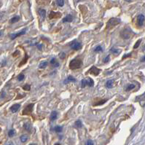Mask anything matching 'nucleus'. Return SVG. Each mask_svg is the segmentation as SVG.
<instances>
[{"label": "nucleus", "mask_w": 145, "mask_h": 145, "mask_svg": "<svg viewBox=\"0 0 145 145\" xmlns=\"http://www.w3.org/2000/svg\"><path fill=\"white\" fill-rule=\"evenodd\" d=\"M83 65V61L80 59H73L69 63V68L72 70L80 69Z\"/></svg>", "instance_id": "1"}, {"label": "nucleus", "mask_w": 145, "mask_h": 145, "mask_svg": "<svg viewBox=\"0 0 145 145\" xmlns=\"http://www.w3.org/2000/svg\"><path fill=\"white\" fill-rule=\"evenodd\" d=\"M120 23V20L119 18H111V19L107 22V24H106V29H113L114 26H116L117 25H118Z\"/></svg>", "instance_id": "2"}, {"label": "nucleus", "mask_w": 145, "mask_h": 145, "mask_svg": "<svg viewBox=\"0 0 145 145\" xmlns=\"http://www.w3.org/2000/svg\"><path fill=\"white\" fill-rule=\"evenodd\" d=\"M120 36H121L122 38H123L125 40H128L131 37V31L128 29H125V30L121 31Z\"/></svg>", "instance_id": "3"}, {"label": "nucleus", "mask_w": 145, "mask_h": 145, "mask_svg": "<svg viewBox=\"0 0 145 145\" xmlns=\"http://www.w3.org/2000/svg\"><path fill=\"white\" fill-rule=\"evenodd\" d=\"M70 48L74 50H79L82 48V45L77 41H73L70 43Z\"/></svg>", "instance_id": "4"}, {"label": "nucleus", "mask_w": 145, "mask_h": 145, "mask_svg": "<svg viewBox=\"0 0 145 145\" xmlns=\"http://www.w3.org/2000/svg\"><path fill=\"white\" fill-rule=\"evenodd\" d=\"M33 108H34V104H29L23 110V114H24V115H29V114H30L32 112V111H33Z\"/></svg>", "instance_id": "5"}, {"label": "nucleus", "mask_w": 145, "mask_h": 145, "mask_svg": "<svg viewBox=\"0 0 145 145\" xmlns=\"http://www.w3.org/2000/svg\"><path fill=\"white\" fill-rule=\"evenodd\" d=\"M61 16V13L58 12H50L49 14V18L50 19H53V18H58Z\"/></svg>", "instance_id": "6"}, {"label": "nucleus", "mask_w": 145, "mask_h": 145, "mask_svg": "<svg viewBox=\"0 0 145 145\" xmlns=\"http://www.w3.org/2000/svg\"><path fill=\"white\" fill-rule=\"evenodd\" d=\"M100 69H98V68H96V66H93V67H91V69L89 70V72L91 74H93V75H94V76H97V75H98L99 74V73H100Z\"/></svg>", "instance_id": "7"}, {"label": "nucleus", "mask_w": 145, "mask_h": 145, "mask_svg": "<svg viewBox=\"0 0 145 145\" xmlns=\"http://www.w3.org/2000/svg\"><path fill=\"white\" fill-rule=\"evenodd\" d=\"M106 101V99H101V98H98V99H95L93 105V106H99V105H101V104H104L105 102Z\"/></svg>", "instance_id": "8"}, {"label": "nucleus", "mask_w": 145, "mask_h": 145, "mask_svg": "<svg viewBox=\"0 0 145 145\" xmlns=\"http://www.w3.org/2000/svg\"><path fill=\"white\" fill-rule=\"evenodd\" d=\"M144 21H145V16L143 15H139L138 17H137V24L139 26H142L144 23Z\"/></svg>", "instance_id": "9"}, {"label": "nucleus", "mask_w": 145, "mask_h": 145, "mask_svg": "<svg viewBox=\"0 0 145 145\" xmlns=\"http://www.w3.org/2000/svg\"><path fill=\"white\" fill-rule=\"evenodd\" d=\"M26 33V29H23V31H20L19 33H17V34H11V39L12 40H15L16 37H20V36H21V35H23V34H24Z\"/></svg>", "instance_id": "10"}, {"label": "nucleus", "mask_w": 145, "mask_h": 145, "mask_svg": "<svg viewBox=\"0 0 145 145\" xmlns=\"http://www.w3.org/2000/svg\"><path fill=\"white\" fill-rule=\"evenodd\" d=\"M20 107H21V105L18 104H14L13 106H11L10 110H11V112L12 113H15V112H17L18 111V109H20Z\"/></svg>", "instance_id": "11"}, {"label": "nucleus", "mask_w": 145, "mask_h": 145, "mask_svg": "<svg viewBox=\"0 0 145 145\" xmlns=\"http://www.w3.org/2000/svg\"><path fill=\"white\" fill-rule=\"evenodd\" d=\"M73 21V17H72V15H66L63 19V23H70V22H72Z\"/></svg>", "instance_id": "12"}, {"label": "nucleus", "mask_w": 145, "mask_h": 145, "mask_svg": "<svg viewBox=\"0 0 145 145\" xmlns=\"http://www.w3.org/2000/svg\"><path fill=\"white\" fill-rule=\"evenodd\" d=\"M39 14L41 16V18H42V21H44L45 18V16H46V11L43 9H40L39 10Z\"/></svg>", "instance_id": "13"}, {"label": "nucleus", "mask_w": 145, "mask_h": 145, "mask_svg": "<svg viewBox=\"0 0 145 145\" xmlns=\"http://www.w3.org/2000/svg\"><path fill=\"white\" fill-rule=\"evenodd\" d=\"M57 117H58V113L55 111L52 112V113L50 114V120L52 121H54V120H55L57 119Z\"/></svg>", "instance_id": "14"}, {"label": "nucleus", "mask_w": 145, "mask_h": 145, "mask_svg": "<svg viewBox=\"0 0 145 145\" xmlns=\"http://www.w3.org/2000/svg\"><path fill=\"white\" fill-rule=\"evenodd\" d=\"M48 66V62L47 61H43L42 63H40V64L39 65L40 69H45Z\"/></svg>", "instance_id": "15"}, {"label": "nucleus", "mask_w": 145, "mask_h": 145, "mask_svg": "<svg viewBox=\"0 0 145 145\" xmlns=\"http://www.w3.org/2000/svg\"><path fill=\"white\" fill-rule=\"evenodd\" d=\"M19 20H20L19 16H15V17H13V18L10 20V23H15L18 22Z\"/></svg>", "instance_id": "16"}, {"label": "nucleus", "mask_w": 145, "mask_h": 145, "mask_svg": "<svg viewBox=\"0 0 145 145\" xmlns=\"http://www.w3.org/2000/svg\"><path fill=\"white\" fill-rule=\"evenodd\" d=\"M113 85V80H108L106 83V86L108 88H111Z\"/></svg>", "instance_id": "17"}, {"label": "nucleus", "mask_w": 145, "mask_h": 145, "mask_svg": "<svg viewBox=\"0 0 145 145\" xmlns=\"http://www.w3.org/2000/svg\"><path fill=\"white\" fill-rule=\"evenodd\" d=\"M75 81H76L75 78H74L72 76H69V77H68L67 80L66 81H64V83H66V82H75Z\"/></svg>", "instance_id": "18"}, {"label": "nucleus", "mask_w": 145, "mask_h": 145, "mask_svg": "<svg viewBox=\"0 0 145 145\" xmlns=\"http://www.w3.org/2000/svg\"><path fill=\"white\" fill-rule=\"evenodd\" d=\"M87 84L88 85V86L90 87H93L94 85V82L91 78H88V80H87Z\"/></svg>", "instance_id": "19"}, {"label": "nucleus", "mask_w": 145, "mask_h": 145, "mask_svg": "<svg viewBox=\"0 0 145 145\" xmlns=\"http://www.w3.org/2000/svg\"><path fill=\"white\" fill-rule=\"evenodd\" d=\"M24 128H25V129H26V131H31V124H30L29 123H25V125H24Z\"/></svg>", "instance_id": "20"}, {"label": "nucleus", "mask_w": 145, "mask_h": 145, "mask_svg": "<svg viewBox=\"0 0 145 145\" xmlns=\"http://www.w3.org/2000/svg\"><path fill=\"white\" fill-rule=\"evenodd\" d=\"M62 130H63V128H62L61 126H59V125H57V126H55V127L54 128V131H55V132H57V133L61 132Z\"/></svg>", "instance_id": "21"}, {"label": "nucleus", "mask_w": 145, "mask_h": 145, "mask_svg": "<svg viewBox=\"0 0 145 145\" xmlns=\"http://www.w3.org/2000/svg\"><path fill=\"white\" fill-rule=\"evenodd\" d=\"M20 139H21V141L22 142H26L28 140V136H26V135H22Z\"/></svg>", "instance_id": "22"}, {"label": "nucleus", "mask_w": 145, "mask_h": 145, "mask_svg": "<svg viewBox=\"0 0 145 145\" xmlns=\"http://www.w3.org/2000/svg\"><path fill=\"white\" fill-rule=\"evenodd\" d=\"M56 3H57V4L59 7H63V4H64V1L63 0H57L56 1Z\"/></svg>", "instance_id": "23"}, {"label": "nucleus", "mask_w": 145, "mask_h": 145, "mask_svg": "<svg viewBox=\"0 0 145 145\" xmlns=\"http://www.w3.org/2000/svg\"><path fill=\"white\" fill-rule=\"evenodd\" d=\"M135 88V85H134V84H131V85H129L128 87H127V88H126V91H131L132 89H134Z\"/></svg>", "instance_id": "24"}, {"label": "nucleus", "mask_w": 145, "mask_h": 145, "mask_svg": "<svg viewBox=\"0 0 145 145\" xmlns=\"http://www.w3.org/2000/svg\"><path fill=\"white\" fill-rule=\"evenodd\" d=\"M141 42H142V40H139L137 42H136V43L134 45V49H136L139 48V45L141 44Z\"/></svg>", "instance_id": "25"}, {"label": "nucleus", "mask_w": 145, "mask_h": 145, "mask_svg": "<svg viewBox=\"0 0 145 145\" xmlns=\"http://www.w3.org/2000/svg\"><path fill=\"white\" fill-rule=\"evenodd\" d=\"M28 58H29L28 55H26V58H24L25 60H23V61H21V62L20 63V65H19V66H22V65H23V63H26V61H27V60H28Z\"/></svg>", "instance_id": "26"}, {"label": "nucleus", "mask_w": 145, "mask_h": 145, "mask_svg": "<svg viewBox=\"0 0 145 145\" xmlns=\"http://www.w3.org/2000/svg\"><path fill=\"white\" fill-rule=\"evenodd\" d=\"M75 125H76V126H77V128H81V127H82V125H83L82 122H81L80 120H77V121H76Z\"/></svg>", "instance_id": "27"}, {"label": "nucleus", "mask_w": 145, "mask_h": 145, "mask_svg": "<svg viewBox=\"0 0 145 145\" xmlns=\"http://www.w3.org/2000/svg\"><path fill=\"white\" fill-rule=\"evenodd\" d=\"M110 52H112V53H115V54H118L119 52H120V50H117V49H115V48H112L110 50Z\"/></svg>", "instance_id": "28"}, {"label": "nucleus", "mask_w": 145, "mask_h": 145, "mask_svg": "<svg viewBox=\"0 0 145 145\" xmlns=\"http://www.w3.org/2000/svg\"><path fill=\"white\" fill-rule=\"evenodd\" d=\"M23 90H25V91H30L31 86H30L29 85H24V86L23 87Z\"/></svg>", "instance_id": "29"}, {"label": "nucleus", "mask_w": 145, "mask_h": 145, "mask_svg": "<svg viewBox=\"0 0 145 145\" xmlns=\"http://www.w3.org/2000/svg\"><path fill=\"white\" fill-rule=\"evenodd\" d=\"M8 135H9L10 137L13 136L15 135V131H14V130H10V131H9V133H8Z\"/></svg>", "instance_id": "30"}, {"label": "nucleus", "mask_w": 145, "mask_h": 145, "mask_svg": "<svg viewBox=\"0 0 145 145\" xmlns=\"http://www.w3.org/2000/svg\"><path fill=\"white\" fill-rule=\"evenodd\" d=\"M102 50H103V48L101 46H97L96 48L94 49V51L95 52H101Z\"/></svg>", "instance_id": "31"}, {"label": "nucleus", "mask_w": 145, "mask_h": 145, "mask_svg": "<svg viewBox=\"0 0 145 145\" xmlns=\"http://www.w3.org/2000/svg\"><path fill=\"white\" fill-rule=\"evenodd\" d=\"M86 85H88V84H87V80H82V88H84L86 86Z\"/></svg>", "instance_id": "32"}, {"label": "nucleus", "mask_w": 145, "mask_h": 145, "mask_svg": "<svg viewBox=\"0 0 145 145\" xmlns=\"http://www.w3.org/2000/svg\"><path fill=\"white\" fill-rule=\"evenodd\" d=\"M24 74H20L19 76H18V80H19V81H22L23 79H24Z\"/></svg>", "instance_id": "33"}, {"label": "nucleus", "mask_w": 145, "mask_h": 145, "mask_svg": "<svg viewBox=\"0 0 145 145\" xmlns=\"http://www.w3.org/2000/svg\"><path fill=\"white\" fill-rule=\"evenodd\" d=\"M109 58H110L109 55L106 56V57L104 58V63H108V62L109 61Z\"/></svg>", "instance_id": "34"}, {"label": "nucleus", "mask_w": 145, "mask_h": 145, "mask_svg": "<svg viewBox=\"0 0 145 145\" xmlns=\"http://www.w3.org/2000/svg\"><path fill=\"white\" fill-rule=\"evenodd\" d=\"M59 56H60L61 59H63V58L66 57V54H65L64 52H61V53H60Z\"/></svg>", "instance_id": "35"}, {"label": "nucleus", "mask_w": 145, "mask_h": 145, "mask_svg": "<svg viewBox=\"0 0 145 145\" xmlns=\"http://www.w3.org/2000/svg\"><path fill=\"white\" fill-rule=\"evenodd\" d=\"M85 145H93V142L91 140H88Z\"/></svg>", "instance_id": "36"}, {"label": "nucleus", "mask_w": 145, "mask_h": 145, "mask_svg": "<svg viewBox=\"0 0 145 145\" xmlns=\"http://www.w3.org/2000/svg\"><path fill=\"white\" fill-rule=\"evenodd\" d=\"M55 63H56V61H55V58H52V59L50 61V63H51L52 65H54Z\"/></svg>", "instance_id": "37"}, {"label": "nucleus", "mask_w": 145, "mask_h": 145, "mask_svg": "<svg viewBox=\"0 0 145 145\" xmlns=\"http://www.w3.org/2000/svg\"><path fill=\"white\" fill-rule=\"evenodd\" d=\"M14 53H15V54H13L12 55H13L14 57H15L16 55H19V51H18V50H17V51H15V52Z\"/></svg>", "instance_id": "38"}, {"label": "nucleus", "mask_w": 145, "mask_h": 145, "mask_svg": "<svg viewBox=\"0 0 145 145\" xmlns=\"http://www.w3.org/2000/svg\"><path fill=\"white\" fill-rule=\"evenodd\" d=\"M37 48H38L39 50H42V45H37Z\"/></svg>", "instance_id": "39"}, {"label": "nucleus", "mask_w": 145, "mask_h": 145, "mask_svg": "<svg viewBox=\"0 0 145 145\" xmlns=\"http://www.w3.org/2000/svg\"><path fill=\"white\" fill-rule=\"evenodd\" d=\"M53 66H54V67H58V66H59V63H55Z\"/></svg>", "instance_id": "40"}, {"label": "nucleus", "mask_w": 145, "mask_h": 145, "mask_svg": "<svg viewBox=\"0 0 145 145\" xmlns=\"http://www.w3.org/2000/svg\"><path fill=\"white\" fill-rule=\"evenodd\" d=\"M1 35H2V31H0V37H1Z\"/></svg>", "instance_id": "41"}, {"label": "nucleus", "mask_w": 145, "mask_h": 145, "mask_svg": "<svg viewBox=\"0 0 145 145\" xmlns=\"http://www.w3.org/2000/svg\"><path fill=\"white\" fill-rule=\"evenodd\" d=\"M29 145H36V144H30Z\"/></svg>", "instance_id": "42"}, {"label": "nucleus", "mask_w": 145, "mask_h": 145, "mask_svg": "<svg viewBox=\"0 0 145 145\" xmlns=\"http://www.w3.org/2000/svg\"><path fill=\"white\" fill-rule=\"evenodd\" d=\"M125 1H131V0H125Z\"/></svg>", "instance_id": "43"}, {"label": "nucleus", "mask_w": 145, "mask_h": 145, "mask_svg": "<svg viewBox=\"0 0 145 145\" xmlns=\"http://www.w3.org/2000/svg\"><path fill=\"white\" fill-rule=\"evenodd\" d=\"M11 145V144H10V145Z\"/></svg>", "instance_id": "44"}]
</instances>
